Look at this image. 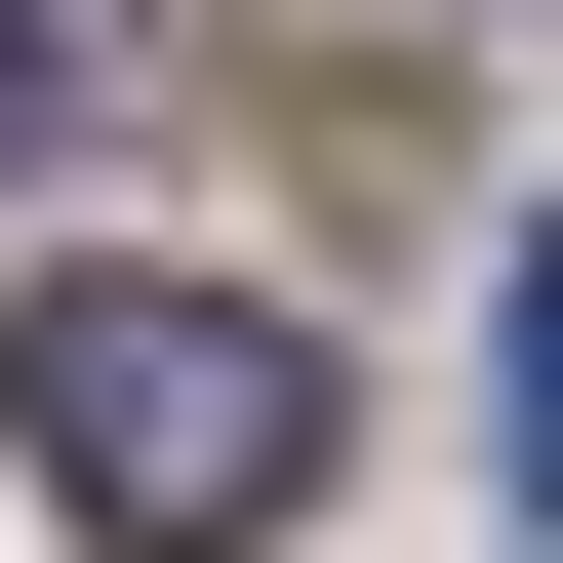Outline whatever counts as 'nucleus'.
Returning a JSON list of instances; mask_svg holds the SVG:
<instances>
[{
    "instance_id": "nucleus-3",
    "label": "nucleus",
    "mask_w": 563,
    "mask_h": 563,
    "mask_svg": "<svg viewBox=\"0 0 563 563\" xmlns=\"http://www.w3.org/2000/svg\"><path fill=\"white\" fill-rule=\"evenodd\" d=\"M0 162H41V0H0Z\"/></svg>"
},
{
    "instance_id": "nucleus-2",
    "label": "nucleus",
    "mask_w": 563,
    "mask_h": 563,
    "mask_svg": "<svg viewBox=\"0 0 563 563\" xmlns=\"http://www.w3.org/2000/svg\"><path fill=\"white\" fill-rule=\"evenodd\" d=\"M483 402H523V443H483V483H523V523H563V242L483 282Z\"/></svg>"
},
{
    "instance_id": "nucleus-1",
    "label": "nucleus",
    "mask_w": 563,
    "mask_h": 563,
    "mask_svg": "<svg viewBox=\"0 0 563 563\" xmlns=\"http://www.w3.org/2000/svg\"><path fill=\"white\" fill-rule=\"evenodd\" d=\"M0 443H41L81 563H282L322 523V322L282 282H41L0 322Z\"/></svg>"
}]
</instances>
